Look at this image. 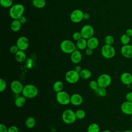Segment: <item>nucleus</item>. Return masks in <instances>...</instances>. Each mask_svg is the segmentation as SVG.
I'll list each match as a JSON object with an SVG mask.
<instances>
[{
	"label": "nucleus",
	"instance_id": "37998d69",
	"mask_svg": "<svg viewBox=\"0 0 132 132\" xmlns=\"http://www.w3.org/2000/svg\"><path fill=\"white\" fill-rule=\"evenodd\" d=\"M74 70L79 73V72L82 70V69H81V67L80 65H77L76 66H75V69H74Z\"/></svg>",
	"mask_w": 132,
	"mask_h": 132
},
{
	"label": "nucleus",
	"instance_id": "b1692460",
	"mask_svg": "<svg viewBox=\"0 0 132 132\" xmlns=\"http://www.w3.org/2000/svg\"><path fill=\"white\" fill-rule=\"evenodd\" d=\"M36 124V120L33 117H28L25 121V125L28 128H34Z\"/></svg>",
	"mask_w": 132,
	"mask_h": 132
},
{
	"label": "nucleus",
	"instance_id": "de8ad7c7",
	"mask_svg": "<svg viewBox=\"0 0 132 132\" xmlns=\"http://www.w3.org/2000/svg\"><path fill=\"white\" fill-rule=\"evenodd\" d=\"M114 132H121V131H119V130H117V131H115Z\"/></svg>",
	"mask_w": 132,
	"mask_h": 132
},
{
	"label": "nucleus",
	"instance_id": "4c0bfd02",
	"mask_svg": "<svg viewBox=\"0 0 132 132\" xmlns=\"http://www.w3.org/2000/svg\"><path fill=\"white\" fill-rule=\"evenodd\" d=\"M126 101L132 102V91L128 92L125 96Z\"/></svg>",
	"mask_w": 132,
	"mask_h": 132
},
{
	"label": "nucleus",
	"instance_id": "6ab92c4d",
	"mask_svg": "<svg viewBox=\"0 0 132 132\" xmlns=\"http://www.w3.org/2000/svg\"><path fill=\"white\" fill-rule=\"evenodd\" d=\"M14 57L15 60L19 62H23L26 60V55L24 51L19 50L15 54Z\"/></svg>",
	"mask_w": 132,
	"mask_h": 132
},
{
	"label": "nucleus",
	"instance_id": "0eeeda50",
	"mask_svg": "<svg viewBox=\"0 0 132 132\" xmlns=\"http://www.w3.org/2000/svg\"><path fill=\"white\" fill-rule=\"evenodd\" d=\"M96 80L97 81L98 87L106 88L111 84L112 78L109 74H102L98 77Z\"/></svg>",
	"mask_w": 132,
	"mask_h": 132
},
{
	"label": "nucleus",
	"instance_id": "49530a36",
	"mask_svg": "<svg viewBox=\"0 0 132 132\" xmlns=\"http://www.w3.org/2000/svg\"><path fill=\"white\" fill-rule=\"evenodd\" d=\"M103 132H111V131H110L109 130H104Z\"/></svg>",
	"mask_w": 132,
	"mask_h": 132
},
{
	"label": "nucleus",
	"instance_id": "a19ab883",
	"mask_svg": "<svg viewBox=\"0 0 132 132\" xmlns=\"http://www.w3.org/2000/svg\"><path fill=\"white\" fill-rule=\"evenodd\" d=\"M19 21H20V22L22 23V24H24V23H25L26 22V21H27V19H26V18L24 16V15H22L19 19H18Z\"/></svg>",
	"mask_w": 132,
	"mask_h": 132
},
{
	"label": "nucleus",
	"instance_id": "f704fd0d",
	"mask_svg": "<svg viewBox=\"0 0 132 132\" xmlns=\"http://www.w3.org/2000/svg\"><path fill=\"white\" fill-rule=\"evenodd\" d=\"M72 37L73 39L75 40V41H78V40L82 38L80 32H78V31H76L75 32L73 33V35H72Z\"/></svg>",
	"mask_w": 132,
	"mask_h": 132
},
{
	"label": "nucleus",
	"instance_id": "9b49d317",
	"mask_svg": "<svg viewBox=\"0 0 132 132\" xmlns=\"http://www.w3.org/2000/svg\"><path fill=\"white\" fill-rule=\"evenodd\" d=\"M16 45L18 47L19 50L25 51L27 50L29 45V42L28 39L25 36L20 37L17 41Z\"/></svg>",
	"mask_w": 132,
	"mask_h": 132
},
{
	"label": "nucleus",
	"instance_id": "c756f323",
	"mask_svg": "<svg viewBox=\"0 0 132 132\" xmlns=\"http://www.w3.org/2000/svg\"><path fill=\"white\" fill-rule=\"evenodd\" d=\"M13 0H0L1 6L4 8L11 7L13 5Z\"/></svg>",
	"mask_w": 132,
	"mask_h": 132
},
{
	"label": "nucleus",
	"instance_id": "8fccbe9b",
	"mask_svg": "<svg viewBox=\"0 0 132 132\" xmlns=\"http://www.w3.org/2000/svg\"><path fill=\"white\" fill-rule=\"evenodd\" d=\"M131 130H132V126H131Z\"/></svg>",
	"mask_w": 132,
	"mask_h": 132
},
{
	"label": "nucleus",
	"instance_id": "bb28decb",
	"mask_svg": "<svg viewBox=\"0 0 132 132\" xmlns=\"http://www.w3.org/2000/svg\"><path fill=\"white\" fill-rule=\"evenodd\" d=\"M100 128L97 123H93L90 124L87 128V132H100Z\"/></svg>",
	"mask_w": 132,
	"mask_h": 132
},
{
	"label": "nucleus",
	"instance_id": "1a4fd4ad",
	"mask_svg": "<svg viewBox=\"0 0 132 132\" xmlns=\"http://www.w3.org/2000/svg\"><path fill=\"white\" fill-rule=\"evenodd\" d=\"M80 32L82 38L87 40L93 36L94 30L92 26L89 24H86L82 27Z\"/></svg>",
	"mask_w": 132,
	"mask_h": 132
},
{
	"label": "nucleus",
	"instance_id": "aec40b11",
	"mask_svg": "<svg viewBox=\"0 0 132 132\" xmlns=\"http://www.w3.org/2000/svg\"><path fill=\"white\" fill-rule=\"evenodd\" d=\"M22 23L20 22L18 19L13 20L11 23L10 28L14 32H17L19 31L21 28Z\"/></svg>",
	"mask_w": 132,
	"mask_h": 132
},
{
	"label": "nucleus",
	"instance_id": "ea45409f",
	"mask_svg": "<svg viewBox=\"0 0 132 132\" xmlns=\"http://www.w3.org/2000/svg\"><path fill=\"white\" fill-rule=\"evenodd\" d=\"M93 53V50L89 47H87L85 49V54L87 56H90Z\"/></svg>",
	"mask_w": 132,
	"mask_h": 132
},
{
	"label": "nucleus",
	"instance_id": "a18cd8bd",
	"mask_svg": "<svg viewBox=\"0 0 132 132\" xmlns=\"http://www.w3.org/2000/svg\"><path fill=\"white\" fill-rule=\"evenodd\" d=\"M123 132H132V130H129V129H127V130H126L124 131Z\"/></svg>",
	"mask_w": 132,
	"mask_h": 132
},
{
	"label": "nucleus",
	"instance_id": "f03ea898",
	"mask_svg": "<svg viewBox=\"0 0 132 132\" xmlns=\"http://www.w3.org/2000/svg\"><path fill=\"white\" fill-rule=\"evenodd\" d=\"M25 8L23 5L21 4H16L13 5L9 9V15L13 20L19 19L23 15Z\"/></svg>",
	"mask_w": 132,
	"mask_h": 132
},
{
	"label": "nucleus",
	"instance_id": "9d476101",
	"mask_svg": "<svg viewBox=\"0 0 132 132\" xmlns=\"http://www.w3.org/2000/svg\"><path fill=\"white\" fill-rule=\"evenodd\" d=\"M84 12L80 9H75L70 14V19L74 23H79L84 19Z\"/></svg>",
	"mask_w": 132,
	"mask_h": 132
},
{
	"label": "nucleus",
	"instance_id": "ddd939ff",
	"mask_svg": "<svg viewBox=\"0 0 132 132\" xmlns=\"http://www.w3.org/2000/svg\"><path fill=\"white\" fill-rule=\"evenodd\" d=\"M121 54L126 58H132V45H123L121 48Z\"/></svg>",
	"mask_w": 132,
	"mask_h": 132
},
{
	"label": "nucleus",
	"instance_id": "c9c22d12",
	"mask_svg": "<svg viewBox=\"0 0 132 132\" xmlns=\"http://www.w3.org/2000/svg\"><path fill=\"white\" fill-rule=\"evenodd\" d=\"M19 50L18 47L16 45H13L10 46L9 48V51L11 54H15Z\"/></svg>",
	"mask_w": 132,
	"mask_h": 132
},
{
	"label": "nucleus",
	"instance_id": "412c9836",
	"mask_svg": "<svg viewBox=\"0 0 132 132\" xmlns=\"http://www.w3.org/2000/svg\"><path fill=\"white\" fill-rule=\"evenodd\" d=\"M76 46L77 48L80 50H85L87 47V39L81 38L80 39L77 41Z\"/></svg>",
	"mask_w": 132,
	"mask_h": 132
},
{
	"label": "nucleus",
	"instance_id": "393cba45",
	"mask_svg": "<svg viewBox=\"0 0 132 132\" xmlns=\"http://www.w3.org/2000/svg\"><path fill=\"white\" fill-rule=\"evenodd\" d=\"M79 75L80 78L84 79H87L91 77V72L88 69H82V70L79 72Z\"/></svg>",
	"mask_w": 132,
	"mask_h": 132
},
{
	"label": "nucleus",
	"instance_id": "09e8293b",
	"mask_svg": "<svg viewBox=\"0 0 132 132\" xmlns=\"http://www.w3.org/2000/svg\"><path fill=\"white\" fill-rule=\"evenodd\" d=\"M131 121H132V114L131 115Z\"/></svg>",
	"mask_w": 132,
	"mask_h": 132
},
{
	"label": "nucleus",
	"instance_id": "3c124183",
	"mask_svg": "<svg viewBox=\"0 0 132 132\" xmlns=\"http://www.w3.org/2000/svg\"><path fill=\"white\" fill-rule=\"evenodd\" d=\"M30 1H34V0H30Z\"/></svg>",
	"mask_w": 132,
	"mask_h": 132
},
{
	"label": "nucleus",
	"instance_id": "dca6fc26",
	"mask_svg": "<svg viewBox=\"0 0 132 132\" xmlns=\"http://www.w3.org/2000/svg\"><path fill=\"white\" fill-rule=\"evenodd\" d=\"M120 80L126 86L132 83V75L129 72H123L120 76Z\"/></svg>",
	"mask_w": 132,
	"mask_h": 132
},
{
	"label": "nucleus",
	"instance_id": "72a5a7b5",
	"mask_svg": "<svg viewBox=\"0 0 132 132\" xmlns=\"http://www.w3.org/2000/svg\"><path fill=\"white\" fill-rule=\"evenodd\" d=\"M7 87V83L4 79H0V91L1 92L5 90Z\"/></svg>",
	"mask_w": 132,
	"mask_h": 132
},
{
	"label": "nucleus",
	"instance_id": "a211bd4d",
	"mask_svg": "<svg viewBox=\"0 0 132 132\" xmlns=\"http://www.w3.org/2000/svg\"><path fill=\"white\" fill-rule=\"evenodd\" d=\"M87 47L92 49L93 50L96 48L99 45V41L95 37H92L87 40Z\"/></svg>",
	"mask_w": 132,
	"mask_h": 132
},
{
	"label": "nucleus",
	"instance_id": "423d86ee",
	"mask_svg": "<svg viewBox=\"0 0 132 132\" xmlns=\"http://www.w3.org/2000/svg\"><path fill=\"white\" fill-rule=\"evenodd\" d=\"M101 54L106 59L113 58L116 54V50L112 45H104L101 48Z\"/></svg>",
	"mask_w": 132,
	"mask_h": 132
},
{
	"label": "nucleus",
	"instance_id": "2eb2a0df",
	"mask_svg": "<svg viewBox=\"0 0 132 132\" xmlns=\"http://www.w3.org/2000/svg\"><path fill=\"white\" fill-rule=\"evenodd\" d=\"M83 97L78 93H74L71 95L70 103L74 106H79L82 103Z\"/></svg>",
	"mask_w": 132,
	"mask_h": 132
},
{
	"label": "nucleus",
	"instance_id": "f8f14e48",
	"mask_svg": "<svg viewBox=\"0 0 132 132\" xmlns=\"http://www.w3.org/2000/svg\"><path fill=\"white\" fill-rule=\"evenodd\" d=\"M10 87L13 93L15 94H19L22 93L24 86L19 80H14L11 82Z\"/></svg>",
	"mask_w": 132,
	"mask_h": 132
},
{
	"label": "nucleus",
	"instance_id": "7ed1b4c3",
	"mask_svg": "<svg viewBox=\"0 0 132 132\" xmlns=\"http://www.w3.org/2000/svg\"><path fill=\"white\" fill-rule=\"evenodd\" d=\"M63 122L67 124H71L74 123L77 119L75 112L70 109H67L63 111L61 116Z\"/></svg>",
	"mask_w": 132,
	"mask_h": 132
},
{
	"label": "nucleus",
	"instance_id": "473e14b6",
	"mask_svg": "<svg viewBox=\"0 0 132 132\" xmlns=\"http://www.w3.org/2000/svg\"><path fill=\"white\" fill-rule=\"evenodd\" d=\"M89 87L94 91H95L98 87L97 81V80H92L91 81H90L89 82Z\"/></svg>",
	"mask_w": 132,
	"mask_h": 132
},
{
	"label": "nucleus",
	"instance_id": "e433bc0d",
	"mask_svg": "<svg viewBox=\"0 0 132 132\" xmlns=\"http://www.w3.org/2000/svg\"><path fill=\"white\" fill-rule=\"evenodd\" d=\"M8 132H19V128L15 125H11L8 128Z\"/></svg>",
	"mask_w": 132,
	"mask_h": 132
},
{
	"label": "nucleus",
	"instance_id": "79ce46f5",
	"mask_svg": "<svg viewBox=\"0 0 132 132\" xmlns=\"http://www.w3.org/2000/svg\"><path fill=\"white\" fill-rule=\"evenodd\" d=\"M130 37H132V28H128L126 30V33Z\"/></svg>",
	"mask_w": 132,
	"mask_h": 132
},
{
	"label": "nucleus",
	"instance_id": "c85d7f7f",
	"mask_svg": "<svg viewBox=\"0 0 132 132\" xmlns=\"http://www.w3.org/2000/svg\"><path fill=\"white\" fill-rule=\"evenodd\" d=\"M130 37L127 35L126 34H123L120 38L121 42L123 45L128 44L130 42Z\"/></svg>",
	"mask_w": 132,
	"mask_h": 132
},
{
	"label": "nucleus",
	"instance_id": "f3484780",
	"mask_svg": "<svg viewBox=\"0 0 132 132\" xmlns=\"http://www.w3.org/2000/svg\"><path fill=\"white\" fill-rule=\"evenodd\" d=\"M70 59L71 61L74 64L79 63L82 59V55L81 52L78 50H75L71 54Z\"/></svg>",
	"mask_w": 132,
	"mask_h": 132
},
{
	"label": "nucleus",
	"instance_id": "2f4dec72",
	"mask_svg": "<svg viewBox=\"0 0 132 132\" xmlns=\"http://www.w3.org/2000/svg\"><path fill=\"white\" fill-rule=\"evenodd\" d=\"M104 42L105 44L112 45L114 42V38L111 35H107L104 38Z\"/></svg>",
	"mask_w": 132,
	"mask_h": 132
},
{
	"label": "nucleus",
	"instance_id": "4be33fe9",
	"mask_svg": "<svg viewBox=\"0 0 132 132\" xmlns=\"http://www.w3.org/2000/svg\"><path fill=\"white\" fill-rule=\"evenodd\" d=\"M26 98L23 95L16 97L14 100V104L18 107H23L26 103Z\"/></svg>",
	"mask_w": 132,
	"mask_h": 132
},
{
	"label": "nucleus",
	"instance_id": "20e7f679",
	"mask_svg": "<svg viewBox=\"0 0 132 132\" xmlns=\"http://www.w3.org/2000/svg\"><path fill=\"white\" fill-rule=\"evenodd\" d=\"M76 45L74 42L70 40H63L60 44V48L65 54H71L76 50Z\"/></svg>",
	"mask_w": 132,
	"mask_h": 132
},
{
	"label": "nucleus",
	"instance_id": "c03bdc74",
	"mask_svg": "<svg viewBox=\"0 0 132 132\" xmlns=\"http://www.w3.org/2000/svg\"><path fill=\"white\" fill-rule=\"evenodd\" d=\"M90 14L88 13H84V19H88L90 18Z\"/></svg>",
	"mask_w": 132,
	"mask_h": 132
},
{
	"label": "nucleus",
	"instance_id": "f257e3e1",
	"mask_svg": "<svg viewBox=\"0 0 132 132\" xmlns=\"http://www.w3.org/2000/svg\"><path fill=\"white\" fill-rule=\"evenodd\" d=\"M22 93L26 98H32L38 95V89L35 85L29 84L24 86Z\"/></svg>",
	"mask_w": 132,
	"mask_h": 132
},
{
	"label": "nucleus",
	"instance_id": "4468645a",
	"mask_svg": "<svg viewBox=\"0 0 132 132\" xmlns=\"http://www.w3.org/2000/svg\"><path fill=\"white\" fill-rule=\"evenodd\" d=\"M122 112L127 115L132 114V102L129 101L124 102L121 105Z\"/></svg>",
	"mask_w": 132,
	"mask_h": 132
},
{
	"label": "nucleus",
	"instance_id": "cd10ccee",
	"mask_svg": "<svg viewBox=\"0 0 132 132\" xmlns=\"http://www.w3.org/2000/svg\"><path fill=\"white\" fill-rule=\"evenodd\" d=\"M95 93L101 97H104L107 94V90L106 88L98 87L95 91Z\"/></svg>",
	"mask_w": 132,
	"mask_h": 132
},
{
	"label": "nucleus",
	"instance_id": "a878e982",
	"mask_svg": "<svg viewBox=\"0 0 132 132\" xmlns=\"http://www.w3.org/2000/svg\"><path fill=\"white\" fill-rule=\"evenodd\" d=\"M33 6L37 8H42L46 5L45 0H34L32 1Z\"/></svg>",
	"mask_w": 132,
	"mask_h": 132
},
{
	"label": "nucleus",
	"instance_id": "39448f33",
	"mask_svg": "<svg viewBox=\"0 0 132 132\" xmlns=\"http://www.w3.org/2000/svg\"><path fill=\"white\" fill-rule=\"evenodd\" d=\"M56 98L59 104L62 105H66L70 103L71 96L68 92L62 90L56 93Z\"/></svg>",
	"mask_w": 132,
	"mask_h": 132
},
{
	"label": "nucleus",
	"instance_id": "5701e85b",
	"mask_svg": "<svg viewBox=\"0 0 132 132\" xmlns=\"http://www.w3.org/2000/svg\"><path fill=\"white\" fill-rule=\"evenodd\" d=\"M63 87H64L63 83L60 80H57V81H56L53 84V89L55 92L57 93L58 92L62 91L63 89Z\"/></svg>",
	"mask_w": 132,
	"mask_h": 132
},
{
	"label": "nucleus",
	"instance_id": "7c9ffc66",
	"mask_svg": "<svg viewBox=\"0 0 132 132\" xmlns=\"http://www.w3.org/2000/svg\"><path fill=\"white\" fill-rule=\"evenodd\" d=\"M75 115L76 118L79 120L84 119L86 116V112L82 109H78L75 111Z\"/></svg>",
	"mask_w": 132,
	"mask_h": 132
},
{
	"label": "nucleus",
	"instance_id": "603ef678",
	"mask_svg": "<svg viewBox=\"0 0 132 132\" xmlns=\"http://www.w3.org/2000/svg\"><path fill=\"white\" fill-rule=\"evenodd\" d=\"M86 132H87V131H86Z\"/></svg>",
	"mask_w": 132,
	"mask_h": 132
},
{
	"label": "nucleus",
	"instance_id": "58836bf2",
	"mask_svg": "<svg viewBox=\"0 0 132 132\" xmlns=\"http://www.w3.org/2000/svg\"><path fill=\"white\" fill-rule=\"evenodd\" d=\"M0 132H8V128L5 124H0Z\"/></svg>",
	"mask_w": 132,
	"mask_h": 132
},
{
	"label": "nucleus",
	"instance_id": "6e6552de",
	"mask_svg": "<svg viewBox=\"0 0 132 132\" xmlns=\"http://www.w3.org/2000/svg\"><path fill=\"white\" fill-rule=\"evenodd\" d=\"M79 73L74 70L68 71L65 75L66 81L70 84H75L78 81L80 78Z\"/></svg>",
	"mask_w": 132,
	"mask_h": 132
}]
</instances>
